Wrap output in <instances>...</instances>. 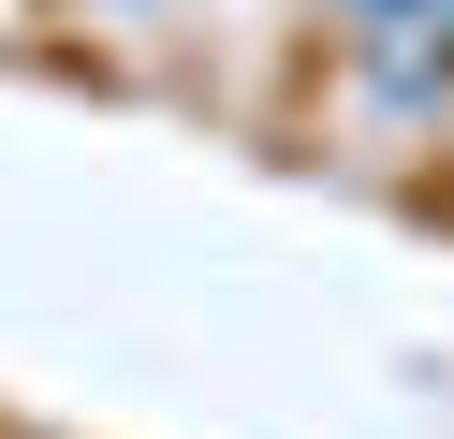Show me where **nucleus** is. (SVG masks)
Here are the masks:
<instances>
[{"mask_svg": "<svg viewBox=\"0 0 454 439\" xmlns=\"http://www.w3.org/2000/svg\"><path fill=\"white\" fill-rule=\"evenodd\" d=\"M366 44H440V0H337Z\"/></svg>", "mask_w": 454, "mask_h": 439, "instance_id": "1", "label": "nucleus"}, {"mask_svg": "<svg viewBox=\"0 0 454 439\" xmlns=\"http://www.w3.org/2000/svg\"><path fill=\"white\" fill-rule=\"evenodd\" d=\"M440 44H454V0H440Z\"/></svg>", "mask_w": 454, "mask_h": 439, "instance_id": "2", "label": "nucleus"}]
</instances>
